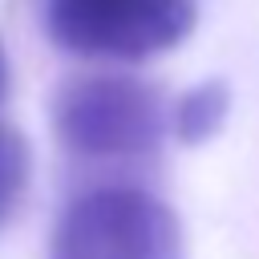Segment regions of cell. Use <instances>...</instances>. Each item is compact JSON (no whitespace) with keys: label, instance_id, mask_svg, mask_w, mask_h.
<instances>
[{"label":"cell","instance_id":"6da1fadb","mask_svg":"<svg viewBox=\"0 0 259 259\" xmlns=\"http://www.w3.org/2000/svg\"><path fill=\"white\" fill-rule=\"evenodd\" d=\"M53 134L77 162H146L170 134V105L142 77L85 73L57 89Z\"/></svg>","mask_w":259,"mask_h":259},{"label":"cell","instance_id":"5b68a950","mask_svg":"<svg viewBox=\"0 0 259 259\" xmlns=\"http://www.w3.org/2000/svg\"><path fill=\"white\" fill-rule=\"evenodd\" d=\"M28 174H32V150L28 138L0 121V227L12 219V210L20 206L24 190H28Z\"/></svg>","mask_w":259,"mask_h":259},{"label":"cell","instance_id":"7a4b0ae2","mask_svg":"<svg viewBox=\"0 0 259 259\" xmlns=\"http://www.w3.org/2000/svg\"><path fill=\"white\" fill-rule=\"evenodd\" d=\"M198 20V0H45L49 40L85 61H150Z\"/></svg>","mask_w":259,"mask_h":259},{"label":"cell","instance_id":"277c9868","mask_svg":"<svg viewBox=\"0 0 259 259\" xmlns=\"http://www.w3.org/2000/svg\"><path fill=\"white\" fill-rule=\"evenodd\" d=\"M227 105H231L227 85L223 81H202L170 105V134L182 146H198V142L219 134V125L227 121Z\"/></svg>","mask_w":259,"mask_h":259},{"label":"cell","instance_id":"8992f818","mask_svg":"<svg viewBox=\"0 0 259 259\" xmlns=\"http://www.w3.org/2000/svg\"><path fill=\"white\" fill-rule=\"evenodd\" d=\"M8 81H12V73H8V53H4V45H0V101L8 97Z\"/></svg>","mask_w":259,"mask_h":259},{"label":"cell","instance_id":"3957f363","mask_svg":"<svg viewBox=\"0 0 259 259\" xmlns=\"http://www.w3.org/2000/svg\"><path fill=\"white\" fill-rule=\"evenodd\" d=\"M49 259H182V223L142 186H93L57 219Z\"/></svg>","mask_w":259,"mask_h":259}]
</instances>
